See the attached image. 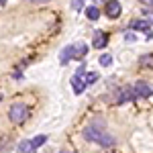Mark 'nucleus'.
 Returning <instances> with one entry per match:
<instances>
[{
    "label": "nucleus",
    "mask_w": 153,
    "mask_h": 153,
    "mask_svg": "<svg viewBox=\"0 0 153 153\" xmlns=\"http://www.w3.org/2000/svg\"><path fill=\"white\" fill-rule=\"evenodd\" d=\"M82 135H84V139H86V141L98 143V145H102V147H112V145L117 143V139L104 131V123H102V120H98V123L94 120L90 127H86V129H84Z\"/></svg>",
    "instance_id": "obj_1"
},
{
    "label": "nucleus",
    "mask_w": 153,
    "mask_h": 153,
    "mask_svg": "<svg viewBox=\"0 0 153 153\" xmlns=\"http://www.w3.org/2000/svg\"><path fill=\"white\" fill-rule=\"evenodd\" d=\"M8 118H10L14 125H21L29 118V106L27 104H12L8 110Z\"/></svg>",
    "instance_id": "obj_2"
},
{
    "label": "nucleus",
    "mask_w": 153,
    "mask_h": 153,
    "mask_svg": "<svg viewBox=\"0 0 153 153\" xmlns=\"http://www.w3.org/2000/svg\"><path fill=\"white\" fill-rule=\"evenodd\" d=\"M133 88H135V94H137V96H141V98H151V86H149L147 82L139 80Z\"/></svg>",
    "instance_id": "obj_3"
},
{
    "label": "nucleus",
    "mask_w": 153,
    "mask_h": 153,
    "mask_svg": "<svg viewBox=\"0 0 153 153\" xmlns=\"http://www.w3.org/2000/svg\"><path fill=\"white\" fill-rule=\"evenodd\" d=\"M135 98H137V94H135V88H133V86H125V88H120L118 102H133Z\"/></svg>",
    "instance_id": "obj_4"
},
{
    "label": "nucleus",
    "mask_w": 153,
    "mask_h": 153,
    "mask_svg": "<svg viewBox=\"0 0 153 153\" xmlns=\"http://www.w3.org/2000/svg\"><path fill=\"white\" fill-rule=\"evenodd\" d=\"M120 4H118V0H110V2H106V16H110V19H118L120 16Z\"/></svg>",
    "instance_id": "obj_5"
},
{
    "label": "nucleus",
    "mask_w": 153,
    "mask_h": 153,
    "mask_svg": "<svg viewBox=\"0 0 153 153\" xmlns=\"http://www.w3.org/2000/svg\"><path fill=\"white\" fill-rule=\"evenodd\" d=\"M106 43H108V35L104 31H96L94 33V47L96 49H104Z\"/></svg>",
    "instance_id": "obj_6"
},
{
    "label": "nucleus",
    "mask_w": 153,
    "mask_h": 153,
    "mask_svg": "<svg viewBox=\"0 0 153 153\" xmlns=\"http://www.w3.org/2000/svg\"><path fill=\"white\" fill-rule=\"evenodd\" d=\"M129 27H131V29H137V31L151 33V19H147V21H133Z\"/></svg>",
    "instance_id": "obj_7"
},
{
    "label": "nucleus",
    "mask_w": 153,
    "mask_h": 153,
    "mask_svg": "<svg viewBox=\"0 0 153 153\" xmlns=\"http://www.w3.org/2000/svg\"><path fill=\"white\" fill-rule=\"evenodd\" d=\"M71 59H74V45H68V47L61 51V55H59V63L61 65H68Z\"/></svg>",
    "instance_id": "obj_8"
},
{
    "label": "nucleus",
    "mask_w": 153,
    "mask_h": 153,
    "mask_svg": "<svg viewBox=\"0 0 153 153\" xmlns=\"http://www.w3.org/2000/svg\"><path fill=\"white\" fill-rule=\"evenodd\" d=\"M71 88H74V92H76V94H82L84 90H86V82H84V78L74 76V78H71Z\"/></svg>",
    "instance_id": "obj_9"
},
{
    "label": "nucleus",
    "mask_w": 153,
    "mask_h": 153,
    "mask_svg": "<svg viewBox=\"0 0 153 153\" xmlns=\"http://www.w3.org/2000/svg\"><path fill=\"white\" fill-rule=\"evenodd\" d=\"M86 10V16L90 19V21H98L100 19V10H98V6L92 4V6H88V8H84Z\"/></svg>",
    "instance_id": "obj_10"
},
{
    "label": "nucleus",
    "mask_w": 153,
    "mask_h": 153,
    "mask_svg": "<svg viewBox=\"0 0 153 153\" xmlns=\"http://www.w3.org/2000/svg\"><path fill=\"white\" fill-rule=\"evenodd\" d=\"M86 53H88V47H86L84 43H78V45H74V59L84 57Z\"/></svg>",
    "instance_id": "obj_11"
},
{
    "label": "nucleus",
    "mask_w": 153,
    "mask_h": 153,
    "mask_svg": "<svg viewBox=\"0 0 153 153\" xmlns=\"http://www.w3.org/2000/svg\"><path fill=\"white\" fill-rule=\"evenodd\" d=\"M29 141H31V147H33V151H35V149H39V147H41L43 143L47 141V137H45V135H37V137L29 139Z\"/></svg>",
    "instance_id": "obj_12"
},
{
    "label": "nucleus",
    "mask_w": 153,
    "mask_h": 153,
    "mask_svg": "<svg viewBox=\"0 0 153 153\" xmlns=\"http://www.w3.org/2000/svg\"><path fill=\"white\" fill-rule=\"evenodd\" d=\"M19 153H33V147H31V141H23L19 147H16Z\"/></svg>",
    "instance_id": "obj_13"
},
{
    "label": "nucleus",
    "mask_w": 153,
    "mask_h": 153,
    "mask_svg": "<svg viewBox=\"0 0 153 153\" xmlns=\"http://www.w3.org/2000/svg\"><path fill=\"white\" fill-rule=\"evenodd\" d=\"M70 4H71V10L80 12V10H84V4H86V0H71Z\"/></svg>",
    "instance_id": "obj_14"
},
{
    "label": "nucleus",
    "mask_w": 153,
    "mask_h": 153,
    "mask_svg": "<svg viewBox=\"0 0 153 153\" xmlns=\"http://www.w3.org/2000/svg\"><path fill=\"white\" fill-rule=\"evenodd\" d=\"M110 63H112V55H110V53H104V55L100 57V65H102V68H108Z\"/></svg>",
    "instance_id": "obj_15"
},
{
    "label": "nucleus",
    "mask_w": 153,
    "mask_h": 153,
    "mask_svg": "<svg viewBox=\"0 0 153 153\" xmlns=\"http://www.w3.org/2000/svg\"><path fill=\"white\" fill-rule=\"evenodd\" d=\"M96 80H98V74H96V71H90V74H86V80H84V82H86V86H90V84H94Z\"/></svg>",
    "instance_id": "obj_16"
},
{
    "label": "nucleus",
    "mask_w": 153,
    "mask_h": 153,
    "mask_svg": "<svg viewBox=\"0 0 153 153\" xmlns=\"http://www.w3.org/2000/svg\"><path fill=\"white\" fill-rule=\"evenodd\" d=\"M141 63H143V65H147V68H151V53L143 55V57H141Z\"/></svg>",
    "instance_id": "obj_17"
},
{
    "label": "nucleus",
    "mask_w": 153,
    "mask_h": 153,
    "mask_svg": "<svg viewBox=\"0 0 153 153\" xmlns=\"http://www.w3.org/2000/svg\"><path fill=\"white\" fill-rule=\"evenodd\" d=\"M84 71H86V65H80V68H78V71H76V76H80V78H84Z\"/></svg>",
    "instance_id": "obj_18"
},
{
    "label": "nucleus",
    "mask_w": 153,
    "mask_h": 153,
    "mask_svg": "<svg viewBox=\"0 0 153 153\" xmlns=\"http://www.w3.org/2000/svg\"><path fill=\"white\" fill-rule=\"evenodd\" d=\"M125 39H127V41H131V43H135V35H133V33H127V35H125Z\"/></svg>",
    "instance_id": "obj_19"
},
{
    "label": "nucleus",
    "mask_w": 153,
    "mask_h": 153,
    "mask_svg": "<svg viewBox=\"0 0 153 153\" xmlns=\"http://www.w3.org/2000/svg\"><path fill=\"white\" fill-rule=\"evenodd\" d=\"M27 2H33V4H45V2H49V0H27Z\"/></svg>",
    "instance_id": "obj_20"
},
{
    "label": "nucleus",
    "mask_w": 153,
    "mask_h": 153,
    "mask_svg": "<svg viewBox=\"0 0 153 153\" xmlns=\"http://www.w3.org/2000/svg\"><path fill=\"white\" fill-rule=\"evenodd\" d=\"M141 2H145L147 6H151V0H141Z\"/></svg>",
    "instance_id": "obj_21"
},
{
    "label": "nucleus",
    "mask_w": 153,
    "mask_h": 153,
    "mask_svg": "<svg viewBox=\"0 0 153 153\" xmlns=\"http://www.w3.org/2000/svg\"><path fill=\"white\" fill-rule=\"evenodd\" d=\"M100 2H104V0H94V4H96V6H98V4H100Z\"/></svg>",
    "instance_id": "obj_22"
},
{
    "label": "nucleus",
    "mask_w": 153,
    "mask_h": 153,
    "mask_svg": "<svg viewBox=\"0 0 153 153\" xmlns=\"http://www.w3.org/2000/svg\"><path fill=\"white\" fill-rule=\"evenodd\" d=\"M59 153H70V151H59Z\"/></svg>",
    "instance_id": "obj_23"
}]
</instances>
